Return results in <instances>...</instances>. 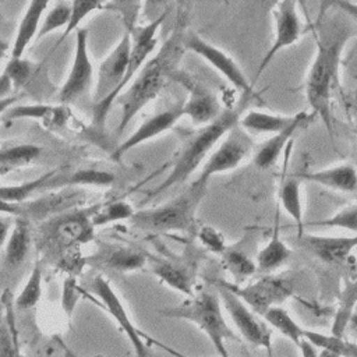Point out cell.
Instances as JSON below:
<instances>
[{"mask_svg": "<svg viewBox=\"0 0 357 357\" xmlns=\"http://www.w3.org/2000/svg\"><path fill=\"white\" fill-rule=\"evenodd\" d=\"M49 3L43 0L29 1L18 24L17 33L11 46V57H22L28 45L36 38L40 21Z\"/></svg>", "mask_w": 357, "mask_h": 357, "instance_id": "obj_25", "label": "cell"}, {"mask_svg": "<svg viewBox=\"0 0 357 357\" xmlns=\"http://www.w3.org/2000/svg\"><path fill=\"white\" fill-rule=\"evenodd\" d=\"M3 119L17 120V119H35L43 121L47 128H60L71 119V110L66 105L52 106L45 103L36 105H21L10 107Z\"/></svg>", "mask_w": 357, "mask_h": 357, "instance_id": "obj_23", "label": "cell"}, {"mask_svg": "<svg viewBox=\"0 0 357 357\" xmlns=\"http://www.w3.org/2000/svg\"><path fill=\"white\" fill-rule=\"evenodd\" d=\"M354 132H356V135H357V124H356V127H354Z\"/></svg>", "mask_w": 357, "mask_h": 357, "instance_id": "obj_53", "label": "cell"}, {"mask_svg": "<svg viewBox=\"0 0 357 357\" xmlns=\"http://www.w3.org/2000/svg\"><path fill=\"white\" fill-rule=\"evenodd\" d=\"M184 50L195 53L215 68L230 85L240 93L254 91L252 82L248 79L240 64L223 49L202 38L198 32L187 29L183 39Z\"/></svg>", "mask_w": 357, "mask_h": 357, "instance_id": "obj_11", "label": "cell"}, {"mask_svg": "<svg viewBox=\"0 0 357 357\" xmlns=\"http://www.w3.org/2000/svg\"><path fill=\"white\" fill-rule=\"evenodd\" d=\"M315 119V114L311 112H298L296 113L294 121L282 130L278 134L268 137L252 151V163L259 170H266L276 165L283 152L293 142V137L308 123Z\"/></svg>", "mask_w": 357, "mask_h": 357, "instance_id": "obj_19", "label": "cell"}, {"mask_svg": "<svg viewBox=\"0 0 357 357\" xmlns=\"http://www.w3.org/2000/svg\"><path fill=\"white\" fill-rule=\"evenodd\" d=\"M149 343H153V344H156V346H159L162 350H165V351H167L169 354H172L173 357H188V356H185V354H183V353H180V351H177V350H174V349H172L170 346H166V344H163V343H160V342H158V340H155V339H151L149 337Z\"/></svg>", "mask_w": 357, "mask_h": 357, "instance_id": "obj_50", "label": "cell"}, {"mask_svg": "<svg viewBox=\"0 0 357 357\" xmlns=\"http://www.w3.org/2000/svg\"><path fill=\"white\" fill-rule=\"evenodd\" d=\"M195 236H197L199 244L204 245L208 251H211L213 254L220 255L227 247L223 233L211 225H204V226L198 227L195 231Z\"/></svg>", "mask_w": 357, "mask_h": 357, "instance_id": "obj_41", "label": "cell"}, {"mask_svg": "<svg viewBox=\"0 0 357 357\" xmlns=\"http://www.w3.org/2000/svg\"><path fill=\"white\" fill-rule=\"evenodd\" d=\"M92 291L96 294V297L103 303L107 312L113 317V319L117 322L120 329L127 336L128 342L131 343V347L135 353V357H153L151 349H149V337L145 336L131 321L124 304L121 303L120 297L114 291L110 282L103 278L102 275L96 276L92 280Z\"/></svg>", "mask_w": 357, "mask_h": 357, "instance_id": "obj_14", "label": "cell"}, {"mask_svg": "<svg viewBox=\"0 0 357 357\" xmlns=\"http://www.w3.org/2000/svg\"><path fill=\"white\" fill-rule=\"evenodd\" d=\"M42 153V148L33 144H18L0 148V166L10 169L26 166L36 160Z\"/></svg>", "mask_w": 357, "mask_h": 357, "instance_id": "obj_35", "label": "cell"}, {"mask_svg": "<svg viewBox=\"0 0 357 357\" xmlns=\"http://www.w3.org/2000/svg\"><path fill=\"white\" fill-rule=\"evenodd\" d=\"M10 172H13V169L6 167V166H0V177H3V176H6V174H8Z\"/></svg>", "mask_w": 357, "mask_h": 357, "instance_id": "obj_52", "label": "cell"}, {"mask_svg": "<svg viewBox=\"0 0 357 357\" xmlns=\"http://www.w3.org/2000/svg\"><path fill=\"white\" fill-rule=\"evenodd\" d=\"M172 79L187 89V100L181 103L183 113L190 119L195 128L206 126L219 117L223 109L212 89L180 68L173 74Z\"/></svg>", "mask_w": 357, "mask_h": 357, "instance_id": "obj_13", "label": "cell"}, {"mask_svg": "<svg viewBox=\"0 0 357 357\" xmlns=\"http://www.w3.org/2000/svg\"><path fill=\"white\" fill-rule=\"evenodd\" d=\"M152 273L170 289L184 294L185 298L195 293V272L191 264L176 258H160L148 255Z\"/></svg>", "mask_w": 357, "mask_h": 357, "instance_id": "obj_20", "label": "cell"}, {"mask_svg": "<svg viewBox=\"0 0 357 357\" xmlns=\"http://www.w3.org/2000/svg\"><path fill=\"white\" fill-rule=\"evenodd\" d=\"M296 114H279V113H269L257 109L245 110L240 120L238 126L248 132L250 135L258 134H278L286 127H289L294 121Z\"/></svg>", "mask_w": 357, "mask_h": 357, "instance_id": "obj_26", "label": "cell"}, {"mask_svg": "<svg viewBox=\"0 0 357 357\" xmlns=\"http://www.w3.org/2000/svg\"><path fill=\"white\" fill-rule=\"evenodd\" d=\"M24 212H25L24 202L22 204H15V202H8V201L0 199V213L24 218Z\"/></svg>", "mask_w": 357, "mask_h": 357, "instance_id": "obj_45", "label": "cell"}, {"mask_svg": "<svg viewBox=\"0 0 357 357\" xmlns=\"http://www.w3.org/2000/svg\"><path fill=\"white\" fill-rule=\"evenodd\" d=\"M8 43L7 42H4L3 39H0V63H1V60L4 59V56H6V53H7V50H8Z\"/></svg>", "mask_w": 357, "mask_h": 357, "instance_id": "obj_51", "label": "cell"}, {"mask_svg": "<svg viewBox=\"0 0 357 357\" xmlns=\"http://www.w3.org/2000/svg\"><path fill=\"white\" fill-rule=\"evenodd\" d=\"M11 225H13V220L8 216L0 215V248L6 245V241L11 231Z\"/></svg>", "mask_w": 357, "mask_h": 357, "instance_id": "obj_46", "label": "cell"}, {"mask_svg": "<svg viewBox=\"0 0 357 357\" xmlns=\"http://www.w3.org/2000/svg\"><path fill=\"white\" fill-rule=\"evenodd\" d=\"M300 180L317 183L328 190L339 192H353L357 190V167L343 162L318 170L301 172L296 174Z\"/></svg>", "mask_w": 357, "mask_h": 357, "instance_id": "obj_21", "label": "cell"}, {"mask_svg": "<svg viewBox=\"0 0 357 357\" xmlns=\"http://www.w3.org/2000/svg\"><path fill=\"white\" fill-rule=\"evenodd\" d=\"M11 91H14L10 79L1 73L0 74V98L11 96Z\"/></svg>", "mask_w": 357, "mask_h": 357, "instance_id": "obj_47", "label": "cell"}, {"mask_svg": "<svg viewBox=\"0 0 357 357\" xmlns=\"http://www.w3.org/2000/svg\"><path fill=\"white\" fill-rule=\"evenodd\" d=\"M220 262L230 275V282L234 284H244L257 272L255 258H251L250 254L237 244L226 247L220 254Z\"/></svg>", "mask_w": 357, "mask_h": 357, "instance_id": "obj_29", "label": "cell"}, {"mask_svg": "<svg viewBox=\"0 0 357 357\" xmlns=\"http://www.w3.org/2000/svg\"><path fill=\"white\" fill-rule=\"evenodd\" d=\"M181 117H184L181 103H177L166 110H162L148 117L137 127V130L131 135H128L123 142H120L116 146V149L112 153V158L119 160L124 153H127L132 148L170 131Z\"/></svg>", "mask_w": 357, "mask_h": 357, "instance_id": "obj_17", "label": "cell"}, {"mask_svg": "<svg viewBox=\"0 0 357 357\" xmlns=\"http://www.w3.org/2000/svg\"><path fill=\"white\" fill-rule=\"evenodd\" d=\"M85 262L92 266L128 273L142 269L148 264V254L130 245L102 241L98 243L96 250L85 259Z\"/></svg>", "mask_w": 357, "mask_h": 357, "instance_id": "obj_18", "label": "cell"}, {"mask_svg": "<svg viewBox=\"0 0 357 357\" xmlns=\"http://www.w3.org/2000/svg\"><path fill=\"white\" fill-rule=\"evenodd\" d=\"M301 357H339L337 354L328 351V350H319L315 346H312L310 342H307L305 339H303L298 344H297Z\"/></svg>", "mask_w": 357, "mask_h": 357, "instance_id": "obj_43", "label": "cell"}, {"mask_svg": "<svg viewBox=\"0 0 357 357\" xmlns=\"http://www.w3.org/2000/svg\"><path fill=\"white\" fill-rule=\"evenodd\" d=\"M271 15L273 22V39L257 67L254 79L251 81L252 85H255V82L269 66V63L275 59V56L283 49H287L297 43L308 29L300 15L298 4L296 1L282 0L275 3L271 8Z\"/></svg>", "mask_w": 357, "mask_h": 357, "instance_id": "obj_9", "label": "cell"}, {"mask_svg": "<svg viewBox=\"0 0 357 357\" xmlns=\"http://www.w3.org/2000/svg\"><path fill=\"white\" fill-rule=\"evenodd\" d=\"M346 333H350L353 335L354 337H357V305L349 319V324H347V328H346Z\"/></svg>", "mask_w": 357, "mask_h": 357, "instance_id": "obj_49", "label": "cell"}, {"mask_svg": "<svg viewBox=\"0 0 357 357\" xmlns=\"http://www.w3.org/2000/svg\"><path fill=\"white\" fill-rule=\"evenodd\" d=\"M258 99L259 96L255 93V91L240 93V99L234 106L223 109L219 117L212 123L198 127L191 134H188L183 141L178 152L176 153L170 172L151 191L149 197L162 194L166 190L188 180L197 169L202 167L206 158L211 155L219 141L226 135V132L238 123L241 114L248 110L254 100Z\"/></svg>", "mask_w": 357, "mask_h": 357, "instance_id": "obj_3", "label": "cell"}, {"mask_svg": "<svg viewBox=\"0 0 357 357\" xmlns=\"http://www.w3.org/2000/svg\"><path fill=\"white\" fill-rule=\"evenodd\" d=\"M216 291L220 297L225 312L236 326L240 339H245L255 347H262L272 357V329L262 317L255 314L240 297L225 287L218 280L215 282Z\"/></svg>", "mask_w": 357, "mask_h": 357, "instance_id": "obj_10", "label": "cell"}, {"mask_svg": "<svg viewBox=\"0 0 357 357\" xmlns=\"http://www.w3.org/2000/svg\"><path fill=\"white\" fill-rule=\"evenodd\" d=\"M278 201L280 208L291 218L294 222L297 236H301L305 231L304 227V208H303V198H301V180L294 174H283Z\"/></svg>", "mask_w": 357, "mask_h": 357, "instance_id": "obj_24", "label": "cell"}, {"mask_svg": "<svg viewBox=\"0 0 357 357\" xmlns=\"http://www.w3.org/2000/svg\"><path fill=\"white\" fill-rule=\"evenodd\" d=\"M131 50V33L127 28L113 47V50L100 61L98 67L95 89H93V126L102 128L107 117L109 109L121 93V82L124 79Z\"/></svg>", "mask_w": 357, "mask_h": 357, "instance_id": "obj_6", "label": "cell"}, {"mask_svg": "<svg viewBox=\"0 0 357 357\" xmlns=\"http://www.w3.org/2000/svg\"><path fill=\"white\" fill-rule=\"evenodd\" d=\"M357 305V278L349 280L337 296V305L335 310L331 333L343 337L349 319Z\"/></svg>", "mask_w": 357, "mask_h": 357, "instance_id": "obj_30", "label": "cell"}, {"mask_svg": "<svg viewBox=\"0 0 357 357\" xmlns=\"http://www.w3.org/2000/svg\"><path fill=\"white\" fill-rule=\"evenodd\" d=\"M103 4L100 1H93V0H89V1H79V0H75V1H71V14H70V20H68V24L67 26L64 28L59 42H57V46L74 31L78 29L81 21L88 17L91 13L102 8Z\"/></svg>", "mask_w": 357, "mask_h": 357, "instance_id": "obj_40", "label": "cell"}, {"mask_svg": "<svg viewBox=\"0 0 357 357\" xmlns=\"http://www.w3.org/2000/svg\"><path fill=\"white\" fill-rule=\"evenodd\" d=\"M29 219L17 218L4 245V261L8 266H18L25 261L31 248Z\"/></svg>", "mask_w": 357, "mask_h": 357, "instance_id": "obj_28", "label": "cell"}, {"mask_svg": "<svg viewBox=\"0 0 357 357\" xmlns=\"http://www.w3.org/2000/svg\"><path fill=\"white\" fill-rule=\"evenodd\" d=\"M183 22H177L159 50L146 60L128 86L117 96L116 100L121 109L117 134H121L131 120L159 95L166 82L178 70V63L185 52L183 39L187 28Z\"/></svg>", "mask_w": 357, "mask_h": 357, "instance_id": "obj_2", "label": "cell"}, {"mask_svg": "<svg viewBox=\"0 0 357 357\" xmlns=\"http://www.w3.org/2000/svg\"><path fill=\"white\" fill-rule=\"evenodd\" d=\"M116 177L114 174L105 172V170H96V169H78L75 172H70L67 174H63L59 169L57 173L49 178L43 190H52V188H70L75 185H96V187H109L114 183Z\"/></svg>", "mask_w": 357, "mask_h": 357, "instance_id": "obj_27", "label": "cell"}, {"mask_svg": "<svg viewBox=\"0 0 357 357\" xmlns=\"http://www.w3.org/2000/svg\"><path fill=\"white\" fill-rule=\"evenodd\" d=\"M33 73L35 66L24 57H11L3 70V74L10 79L14 91L24 86L33 77Z\"/></svg>", "mask_w": 357, "mask_h": 357, "instance_id": "obj_39", "label": "cell"}, {"mask_svg": "<svg viewBox=\"0 0 357 357\" xmlns=\"http://www.w3.org/2000/svg\"><path fill=\"white\" fill-rule=\"evenodd\" d=\"M353 35L349 24L336 21L321 29L317 36L315 54L304 79V93L311 113L321 119L329 134H332L331 102L340 84L343 50Z\"/></svg>", "mask_w": 357, "mask_h": 357, "instance_id": "obj_1", "label": "cell"}, {"mask_svg": "<svg viewBox=\"0 0 357 357\" xmlns=\"http://www.w3.org/2000/svg\"><path fill=\"white\" fill-rule=\"evenodd\" d=\"M0 357H20L15 335L8 325V318L6 321L0 319Z\"/></svg>", "mask_w": 357, "mask_h": 357, "instance_id": "obj_42", "label": "cell"}, {"mask_svg": "<svg viewBox=\"0 0 357 357\" xmlns=\"http://www.w3.org/2000/svg\"><path fill=\"white\" fill-rule=\"evenodd\" d=\"M303 339L310 342L312 346H315L319 350H328L339 357H357V344L346 340L344 337L335 336V335H326L311 329H304Z\"/></svg>", "mask_w": 357, "mask_h": 357, "instance_id": "obj_32", "label": "cell"}, {"mask_svg": "<svg viewBox=\"0 0 357 357\" xmlns=\"http://www.w3.org/2000/svg\"><path fill=\"white\" fill-rule=\"evenodd\" d=\"M206 188L191 183L173 199L135 211L130 222L142 231L192 234L197 231V212L206 195Z\"/></svg>", "mask_w": 357, "mask_h": 357, "instance_id": "obj_5", "label": "cell"}, {"mask_svg": "<svg viewBox=\"0 0 357 357\" xmlns=\"http://www.w3.org/2000/svg\"><path fill=\"white\" fill-rule=\"evenodd\" d=\"M71 14V1H57L52 6V8L47 11L46 17L40 21V26L38 31V35L35 39H42L50 32L66 28L70 20Z\"/></svg>", "mask_w": 357, "mask_h": 357, "instance_id": "obj_38", "label": "cell"}, {"mask_svg": "<svg viewBox=\"0 0 357 357\" xmlns=\"http://www.w3.org/2000/svg\"><path fill=\"white\" fill-rule=\"evenodd\" d=\"M42 266L36 262L31 271L22 290L15 297L14 305L17 310H31L33 308L42 297Z\"/></svg>", "mask_w": 357, "mask_h": 357, "instance_id": "obj_37", "label": "cell"}, {"mask_svg": "<svg viewBox=\"0 0 357 357\" xmlns=\"http://www.w3.org/2000/svg\"><path fill=\"white\" fill-rule=\"evenodd\" d=\"M297 244L324 264L343 265L357 248V234L325 236L304 231L297 236Z\"/></svg>", "mask_w": 357, "mask_h": 357, "instance_id": "obj_16", "label": "cell"}, {"mask_svg": "<svg viewBox=\"0 0 357 357\" xmlns=\"http://www.w3.org/2000/svg\"><path fill=\"white\" fill-rule=\"evenodd\" d=\"M93 81V66L88 49V31L85 28H78L75 31L71 70L66 82L60 88L59 102L68 106L70 103L82 98L91 89Z\"/></svg>", "mask_w": 357, "mask_h": 357, "instance_id": "obj_15", "label": "cell"}, {"mask_svg": "<svg viewBox=\"0 0 357 357\" xmlns=\"http://www.w3.org/2000/svg\"><path fill=\"white\" fill-rule=\"evenodd\" d=\"M134 208L131 204L123 199L99 202L98 208L92 215L93 227H102L120 220H130L134 215Z\"/></svg>", "mask_w": 357, "mask_h": 357, "instance_id": "obj_34", "label": "cell"}, {"mask_svg": "<svg viewBox=\"0 0 357 357\" xmlns=\"http://www.w3.org/2000/svg\"><path fill=\"white\" fill-rule=\"evenodd\" d=\"M98 204L84 209L67 211L60 216L49 220L43 226V234L52 243L63 245L66 248L85 244L93 238L92 215Z\"/></svg>", "mask_w": 357, "mask_h": 357, "instance_id": "obj_12", "label": "cell"}, {"mask_svg": "<svg viewBox=\"0 0 357 357\" xmlns=\"http://www.w3.org/2000/svg\"><path fill=\"white\" fill-rule=\"evenodd\" d=\"M252 151L254 142L251 135L245 132L237 123L226 132V135L206 158L198 177L192 181V184L208 187V181L213 176L234 170L252 153Z\"/></svg>", "mask_w": 357, "mask_h": 357, "instance_id": "obj_8", "label": "cell"}, {"mask_svg": "<svg viewBox=\"0 0 357 357\" xmlns=\"http://www.w3.org/2000/svg\"><path fill=\"white\" fill-rule=\"evenodd\" d=\"M273 223H275L273 230L271 231L268 241L255 255L257 272H261L262 275L275 273L291 257V248L282 238V234L279 230V209L276 211Z\"/></svg>", "mask_w": 357, "mask_h": 357, "instance_id": "obj_22", "label": "cell"}, {"mask_svg": "<svg viewBox=\"0 0 357 357\" xmlns=\"http://www.w3.org/2000/svg\"><path fill=\"white\" fill-rule=\"evenodd\" d=\"M308 226L335 227V229H342V230H347L357 234V201L342 206L328 218L305 222L304 227H308Z\"/></svg>", "mask_w": 357, "mask_h": 357, "instance_id": "obj_36", "label": "cell"}, {"mask_svg": "<svg viewBox=\"0 0 357 357\" xmlns=\"http://www.w3.org/2000/svg\"><path fill=\"white\" fill-rule=\"evenodd\" d=\"M59 170V169H57ZM56 169L46 172L45 174H40L36 178H32L29 181H25L22 184H14V185H0V199L22 204L26 202V199L36 191L43 190L49 178H52L56 173Z\"/></svg>", "mask_w": 357, "mask_h": 357, "instance_id": "obj_33", "label": "cell"}, {"mask_svg": "<svg viewBox=\"0 0 357 357\" xmlns=\"http://www.w3.org/2000/svg\"><path fill=\"white\" fill-rule=\"evenodd\" d=\"M262 318L271 326V329H275L293 343L298 344L303 340L305 328H303L284 307H272L262 315Z\"/></svg>", "mask_w": 357, "mask_h": 357, "instance_id": "obj_31", "label": "cell"}, {"mask_svg": "<svg viewBox=\"0 0 357 357\" xmlns=\"http://www.w3.org/2000/svg\"><path fill=\"white\" fill-rule=\"evenodd\" d=\"M329 6L336 7V10L346 14L350 20H353L357 24V3L356 1H347V0H336L332 1Z\"/></svg>", "mask_w": 357, "mask_h": 357, "instance_id": "obj_44", "label": "cell"}, {"mask_svg": "<svg viewBox=\"0 0 357 357\" xmlns=\"http://www.w3.org/2000/svg\"><path fill=\"white\" fill-rule=\"evenodd\" d=\"M218 282L240 297L259 317L269 308L282 305L294 293L293 279L287 275H262L259 279L244 284H234L226 279H218Z\"/></svg>", "mask_w": 357, "mask_h": 357, "instance_id": "obj_7", "label": "cell"}, {"mask_svg": "<svg viewBox=\"0 0 357 357\" xmlns=\"http://www.w3.org/2000/svg\"><path fill=\"white\" fill-rule=\"evenodd\" d=\"M159 312L162 317L192 322L206 335L219 357H229L227 340L240 342V336L226 319L218 291L206 289L195 290L192 297L185 298L174 307L163 308Z\"/></svg>", "mask_w": 357, "mask_h": 357, "instance_id": "obj_4", "label": "cell"}, {"mask_svg": "<svg viewBox=\"0 0 357 357\" xmlns=\"http://www.w3.org/2000/svg\"><path fill=\"white\" fill-rule=\"evenodd\" d=\"M18 100V96L17 95H11L8 98H0V117L4 116V113L13 107V105Z\"/></svg>", "mask_w": 357, "mask_h": 357, "instance_id": "obj_48", "label": "cell"}]
</instances>
